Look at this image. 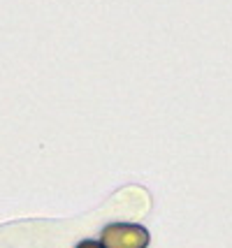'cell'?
<instances>
[{"mask_svg":"<svg viewBox=\"0 0 232 248\" xmlns=\"http://www.w3.org/2000/svg\"><path fill=\"white\" fill-rule=\"evenodd\" d=\"M75 248H102V244H100V239H91V237H84L77 241V246Z\"/></svg>","mask_w":232,"mask_h":248,"instance_id":"cell-3","label":"cell"},{"mask_svg":"<svg viewBox=\"0 0 232 248\" xmlns=\"http://www.w3.org/2000/svg\"><path fill=\"white\" fill-rule=\"evenodd\" d=\"M102 248H146L149 232L142 225H128V223H109L100 234Z\"/></svg>","mask_w":232,"mask_h":248,"instance_id":"cell-2","label":"cell"},{"mask_svg":"<svg viewBox=\"0 0 232 248\" xmlns=\"http://www.w3.org/2000/svg\"><path fill=\"white\" fill-rule=\"evenodd\" d=\"M109 223H114V214L107 202L91 211L89 216L72 220H14L0 225V248H75L79 239Z\"/></svg>","mask_w":232,"mask_h":248,"instance_id":"cell-1","label":"cell"}]
</instances>
